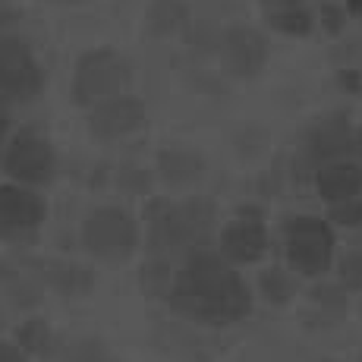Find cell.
<instances>
[{
	"mask_svg": "<svg viewBox=\"0 0 362 362\" xmlns=\"http://www.w3.org/2000/svg\"><path fill=\"white\" fill-rule=\"evenodd\" d=\"M167 303L183 318L224 328V325H233L249 315L252 293L224 255L199 249V252L186 255L180 271H173Z\"/></svg>",
	"mask_w": 362,
	"mask_h": 362,
	"instance_id": "1",
	"label": "cell"
},
{
	"mask_svg": "<svg viewBox=\"0 0 362 362\" xmlns=\"http://www.w3.org/2000/svg\"><path fill=\"white\" fill-rule=\"evenodd\" d=\"M211 205L183 202V205H158L151 214V255L170 262V255H192L205 246L211 230Z\"/></svg>",
	"mask_w": 362,
	"mask_h": 362,
	"instance_id": "2",
	"label": "cell"
},
{
	"mask_svg": "<svg viewBox=\"0 0 362 362\" xmlns=\"http://www.w3.org/2000/svg\"><path fill=\"white\" fill-rule=\"evenodd\" d=\"M129 86V66L114 51H92L76 64L73 95L82 107H101V104L123 98Z\"/></svg>",
	"mask_w": 362,
	"mask_h": 362,
	"instance_id": "3",
	"label": "cell"
},
{
	"mask_svg": "<svg viewBox=\"0 0 362 362\" xmlns=\"http://www.w3.org/2000/svg\"><path fill=\"white\" fill-rule=\"evenodd\" d=\"M284 246H287V262L293 271L305 277H318L331 268L334 262V233L331 224L322 218H293L284 230Z\"/></svg>",
	"mask_w": 362,
	"mask_h": 362,
	"instance_id": "4",
	"label": "cell"
},
{
	"mask_svg": "<svg viewBox=\"0 0 362 362\" xmlns=\"http://www.w3.org/2000/svg\"><path fill=\"white\" fill-rule=\"evenodd\" d=\"M136 240H139L136 221L120 208H98L82 224V243L98 259H110V262L127 259L136 249Z\"/></svg>",
	"mask_w": 362,
	"mask_h": 362,
	"instance_id": "5",
	"label": "cell"
},
{
	"mask_svg": "<svg viewBox=\"0 0 362 362\" xmlns=\"http://www.w3.org/2000/svg\"><path fill=\"white\" fill-rule=\"evenodd\" d=\"M41 88V69L32 51L13 35H0V95L13 101H29Z\"/></svg>",
	"mask_w": 362,
	"mask_h": 362,
	"instance_id": "6",
	"label": "cell"
},
{
	"mask_svg": "<svg viewBox=\"0 0 362 362\" xmlns=\"http://www.w3.org/2000/svg\"><path fill=\"white\" fill-rule=\"evenodd\" d=\"M4 167L19 183H47L54 177V151L45 136H38L35 129H23L6 148Z\"/></svg>",
	"mask_w": 362,
	"mask_h": 362,
	"instance_id": "7",
	"label": "cell"
},
{
	"mask_svg": "<svg viewBox=\"0 0 362 362\" xmlns=\"http://www.w3.org/2000/svg\"><path fill=\"white\" fill-rule=\"evenodd\" d=\"M45 221V205L29 189L0 186V240H29Z\"/></svg>",
	"mask_w": 362,
	"mask_h": 362,
	"instance_id": "8",
	"label": "cell"
},
{
	"mask_svg": "<svg viewBox=\"0 0 362 362\" xmlns=\"http://www.w3.org/2000/svg\"><path fill=\"white\" fill-rule=\"evenodd\" d=\"M305 151H309V161L318 167L344 161L350 151H356V132L344 117H325L305 136Z\"/></svg>",
	"mask_w": 362,
	"mask_h": 362,
	"instance_id": "9",
	"label": "cell"
},
{
	"mask_svg": "<svg viewBox=\"0 0 362 362\" xmlns=\"http://www.w3.org/2000/svg\"><path fill=\"white\" fill-rule=\"evenodd\" d=\"M268 252V230L259 218H236L221 233V255L230 264H252Z\"/></svg>",
	"mask_w": 362,
	"mask_h": 362,
	"instance_id": "10",
	"label": "cell"
},
{
	"mask_svg": "<svg viewBox=\"0 0 362 362\" xmlns=\"http://www.w3.org/2000/svg\"><path fill=\"white\" fill-rule=\"evenodd\" d=\"M315 186H318V196L328 202V205L359 199L362 196V164L344 158V161H331V164L318 167Z\"/></svg>",
	"mask_w": 362,
	"mask_h": 362,
	"instance_id": "11",
	"label": "cell"
},
{
	"mask_svg": "<svg viewBox=\"0 0 362 362\" xmlns=\"http://www.w3.org/2000/svg\"><path fill=\"white\" fill-rule=\"evenodd\" d=\"M268 45L255 29H230L224 35V60L236 76H255L264 66Z\"/></svg>",
	"mask_w": 362,
	"mask_h": 362,
	"instance_id": "12",
	"label": "cell"
},
{
	"mask_svg": "<svg viewBox=\"0 0 362 362\" xmlns=\"http://www.w3.org/2000/svg\"><path fill=\"white\" fill-rule=\"evenodd\" d=\"M145 123V110L142 104L136 98H114L107 104H101V107L92 110V120H88V127H92L95 136H107V139H117V136H127V132L139 129Z\"/></svg>",
	"mask_w": 362,
	"mask_h": 362,
	"instance_id": "13",
	"label": "cell"
},
{
	"mask_svg": "<svg viewBox=\"0 0 362 362\" xmlns=\"http://www.w3.org/2000/svg\"><path fill=\"white\" fill-rule=\"evenodd\" d=\"M264 16L287 35H305L312 29V13L303 6V0H264Z\"/></svg>",
	"mask_w": 362,
	"mask_h": 362,
	"instance_id": "14",
	"label": "cell"
},
{
	"mask_svg": "<svg viewBox=\"0 0 362 362\" xmlns=\"http://www.w3.org/2000/svg\"><path fill=\"white\" fill-rule=\"evenodd\" d=\"M161 170L167 180H173V183H189V180H196L202 173V161L192 151L186 148H173V151H164L161 155Z\"/></svg>",
	"mask_w": 362,
	"mask_h": 362,
	"instance_id": "15",
	"label": "cell"
},
{
	"mask_svg": "<svg viewBox=\"0 0 362 362\" xmlns=\"http://www.w3.org/2000/svg\"><path fill=\"white\" fill-rule=\"evenodd\" d=\"M186 19V10L180 0H151L148 6V29L155 35H167L180 29V23Z\"/></svg>",
	"mask_w": 362,
	"mask_h": 362,
	"instance_id": "16",
	"label": "cell"
},
{
	"mask_svg": "<svg viewBox=\"0 0 362 362\" xmlns=\"http://www.w3.org/2000/svg\"><path fill=\"white\" fill-rule=\"evenodd\" d=\"M262 293L268 303L284 305L290 296H293V277H290L284 268H268L262 274Z\"/></svg>",
	"mask_w": 362,
	"mask_h": 362,
	"instance_id": "17",
	"label": "cell"
},
{
	"mask_svg": "<svg viewBox=\"0 0 362 362\" xmlns=\"http://www.w3.org/2000/svg\"><path fill=\"white\" fill-rule=\"evenodd\" d=\"M16 346L23 353H45L51 346V331L45 322H25L16 334Z\"/></svg>",
	"mask_w": 362,
	"mask_h": 362,
	"instance_id": "18",
	"label": "cell"
},
{
	"mask_svg": "<svg viewBox=\"0 0 362 362\" xmlns=\"http://www.w3.org/2000/svg\"><path fill=\"white\" fill-rule=\"evenodd\" d=\"M66 362H117V359L110 356V350L104 344H98V340H79L66 353Z\"/></svg>",
	"mask_w": 362,
	"mask_h": 362,
	"instance_id": "19",
	"label": "cell"
},
{
	"mask_svg": "<svg viewBox=\"0 0 362 362\" xmlns=\"http://www.w3.org/2000/svg\"><path fill=\"white\" fill-rule=\"evenodd\" d=\"M340 284H344V290H353V293L362 290V252H346L340 259Z\"/></svg>",
	"mask_w": 362,
	"mask_h": 362,
	"instance_id": "20",
	"label": "cell"
},
{
	"mask_svg": "<svg viewBox=\"0 0 362 362\" xmlns=\"http://www.w3.org/2000/svg\"><path fill=\"white\" fill-rule=\"evenodd\" d=\"M328 218L340 227H359L362 224V196L350 199V202H340V205H331Z\"/></svg>",
	"mask_w": 362,
	"mask_h": 362,
	"instance_id": "21",
	"label": "cell"
},
{
	"mask_svg": "<svg viewBox=\"0 0 362 362\" xmlns=\"http://www.w3.org/2000/svg\"><path fill=\"white\" fill-rule=\"evenodd\" d=\"M312 296H315L318 309L334 312V315H340V312L346 309V296H344V290H340V287H318Z\"/></svg>",
	"mask_w": 362,
	"mask_h": 362,
	"instance_id": "22",
	"label": "cell"
},
{
	"mask_svg": "<svg viewBox=\"0 0 362 362\" xmlns=\"http://www.w3.org/2000/svg\"><path fill=\"white\" fill-rule=\"evenodd\" d=\"M0 362H29V353H23L16 344H0Z\"/></svg>",
	"mask_w": 362,
	"mask_h": 362,
	"instance_id": "23",
	"label": "cell"
},
{
	"mask_svg": "<svg viewBox=\"0 0 362 362\" xmlns=\"http://www.w3.org/2000/svg\"><path fill=\"white\" fill-rule=\"evenodd\" d=\"M6 127H10V107H6L4 95H0V142H4V136H6Z\"/></svg>",
	"mask_w": 362,
	"mask_h": 362,
	"instance_id": "24",
	"label": "cell"
},
{
	"mask_svg": "<svg viewBox=\"0 0 362 362\" xmlns=\"http://www.w3.org/2000/svg\"><path fill=\"white\" fill-rule=\"evenodd\" d=\"M346 4H350V10L356 13V16H362V0H346Z\"/></svg>",
	"mask_w": 362,
	"mask_h": 362,
	"instance_id": "25",
	"label": "cell"
}]
</instances>
